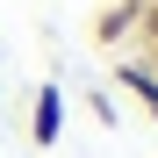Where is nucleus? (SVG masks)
Listing matches in <instances>:
<instances>
[{"instance_id": "nucleus-1", "label": "nucleus", "mask_w": 158, "mask_h": 158, "mask_svg": "<svg viewBox=\"0 0 158 158\" xmlns=\"http://www.w3.org/2000/svg\"><path fill=\"white\" fill-rule=\"evenodd\" d=\"M29 101H36V108H29V144H36V151H50V144L65 137V86H58V79H43Z\"/></svg>"}, {"instance_id": "nucleus-2", "label": "nucleus", "mask_w": 158, "mask_h": 158, "mask_svg": "<svg viewBox=\"0 0 158 158\" xmlns=\"http://www.w3.org/2000/svg\"><path fill=\"white\" fill-rule=\"evenodd\" d=\"M137 22H144V0H101V15H94V43H101V50L137 43Z\"/></svg>"}, {"instance_id": "nucleus-3", "label": "nucleus", "mask_w": 158, "mask_h": 158, "mask_svg": "<svg viewBox=\"0 0 158 158\" xmlns=\"http://www.w3.org/2000/svg\"><path fill=\"white\" fill-rule=\"evenodd\" d=\"M115 86L158 122V72H151V58H122V65H115Z\"/></svg>"}, {"instance_id": "nucleus-4", "label": "nucleus", "mask_w": 158, "mask_h": 158, "mask_svg": "<svg viewBox=\"0 0 158 158\" xmlns=\"http://www.w3.org/2000/svg\"><path fill=\"white\" fill-rule=\"evenodd\" d=\"M86 115H94L101 129H115V122H122V108H115V94H108V86H86Z\"/></svg>"}, {"instance_id": "nucleus-5", "label": "nucleus", "mask_w": 158, "mask_h": 158, "mask_svg": "<svg viewBox=\"0 0 158 158\" xmlns=\"http://www.w3.org/2000/svg\"><path fill=\"white\" fill-rule=\"evenodd\" d=\"M158 50V7H144V22H137V58H151Z\"/></svg>"}, {"instance_id": "nucleus-6", "label": "nucleus", "mask_w": 158, "mask_h": 158, "mask_svg": "<svg viewBox=\"0 0 158 158\" xmlns=\"http://www.w3.org/2000/svg\"><path fill=\"white\" fill-rule=\"evenodd\" d=\"M151 72H158V50H151Z\"/></svg>"}, {"instance_id": "nucleus-7", "label": "nucleus", "mask_w": 158, "mask_h": 158, "mask_svg": "<svg viewBox=\"0 0 158 158\" xmlns=\"http://www.w3.org/2000/svg\"><path fill=\"white\" fill-rule=\"evenodd\" d=\"M144 7H158V0H144Z\"/></svg>"}]
</instances>
